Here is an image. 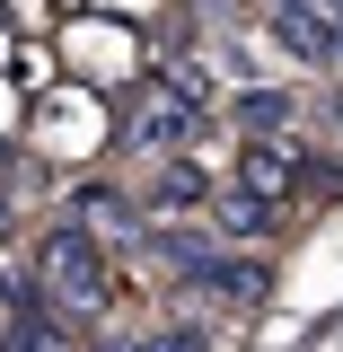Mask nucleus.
I'll use <instances>...</instances> for the list:
<instances>
[{
	"label": "nucleus",
	"mask_w": 343,
	"mask_h": 352,
	"mask_svg": "<svg viewBox=\"0 0 343 352\" xmlns=\"http://www.w3.org/2000/svg\"><path fill=\"white\" fill-rule=\"evenodd\" d=\"M36 300H53V308H80V317H97V308L115 300V273H106V247L97 238H80L71 220L53 229L36 247Z\"/></svg>",
	"instance_id": "f257e3e1"
},
{
	"label": "nucleus",
	"mask_w": 343,
	"mask_h": 352,
	"mask_svg": "<svg viewBox=\"0 0 343 352\" xmlns=\"http://www.w3.org/2000/svg\"><path fill=\"white\" fill-rule=\"evenodd\" d=\"M203 124H212V115H203L176 80H159V88H141V97H132L124 141H132V150H150V159H176V150H194V141H203Z\"/></svg>",
	"instance_id": "f03ea898"
},
{
	"label": "nucleus",
	"mask_w": 343,
	"mask_h": 352,
	"mask_svg": "<svg viewBox=\"0 0 343 352\" xmlns=\"http://www.w3.org/2000/svg\"><path fill=\"white\" fill-rule=\"evenodd\" d=\"M62 220L80 238H97V247H141V212H132V194H115V185H80Z\"/></svg>",
	"instance_id": "7ed1b4c3"
},
{
	"label": "nucleus",
	"mask_w": 343,
	"mask_h": 352,
	"mask_svg": "<svg viewBox=\"0 0 343 352\" xmlns=\"http://www.w3.org/2000/svg\"><path fill=\"white\" fill-rule=\"evenodd\" d=\"M273 36L291 44L300 62H317V71H343V44H335V27L308 9V0H273Z\"/></svg>",
	"instance_id": "20e7f679"
},
{
	"label": "nucleus",
	"mask_w": 343,
	"mask_h": 352,
	"mask_svg": "<svg viewBox=\"0 0 343 352\" xmlns=\"http://www.w3.org/2000/svg\"><path fill=\"white\" fill-rule=\"evenodd\" d=\"M229 185H247V194H264V203H282V194L300 185V150H291V141H247V159H238Z\"/></svg>",
	"instance_id": "39448f33"
},
{
	"label": "nucleus",
	"mask_w": 343,
	"mask_h": 352,
	"mask_svg": "<svg viewBox=\"0 0 343 352\" xmlns=\"http://www.w3.org/2000/svg\"><path fill=\"white\" fill-rule=\"evenodd\" d=\"M229 115H238V132H247V141H291L300 97H291V88H238V106H229Z\"/></svg>",
	"instance_id": "423d86ee"
},
{
	"label": "nucleus",
	"mask_w": 343,
	"mask_h": 352,
	"mask_svg": "<svg viewBox=\"0 0 343 352\" xmlns=\"http://www.w3.org/2000/svg\"><path fill=\"white\" fill-rule=\"evenodd\" d=\"M212 220L229 229V238H273L282 203H264V194H247V185H212Z\"/></svg>",
	"instance_id": "0eeeda50"
},
{
	"label": "nucleus",
	"mask_w": 343,
	"mask_h": 352,
	"mask_svg": "<svg viewBox=\"0 0 343 352\" xmlns=\"http://www.w3.org/2000/svg\"><path fill=\"white\" fill-rule=\"evenodd\" d=\"M212 203V176L185 168V159H168V168L150 176V212H203Z\"/></svg>",
	"instance_id": "6e6552de"
},
{
	"label": "nucleus",
	"mask_w": 343,
	"mask_h": 352,
	"mask_svg": "<svg viewBox=\"0 0 343 352\" xmlns=\"http://www.w3.org/2000/svg\"><path fill=\"white\" fill-rule=\"evenodd\" d=\"M150 352H212L203 326H168V335H150Z\"/></svg>",
	"instance_id": "1a4fd4ad"
},
{
	"label": "nucleus",
	"mask_w": 343,
	"mask_h": 352,
	"mask_svg": "<svg viewBox=\"0 0 343 352\" xmlns=\"http://www.w3.org/2000/svg\"><path fill=\"white\" fill-rule=\"evenodd\" d=\"M326 124H335V132H343V80H335V88H326Z\"/></svg>",
	"instance_id": "9d476101"
},
{
	"label": "nucleus",
	"mask_w": 343,
	"mask_h": 352,
	"mask_svg": "<svg viewBox=\"0 0 343 352\" xmlns=\"http://www.w3.org/2000/svg\"><path fill=\"white\" fill-rule=\"evenodd\" d=\"M97 352H150V344H132V335H106V344H97Z\"/></svg>",
	"instance_id": "9b49d317"
}]
</instances>
